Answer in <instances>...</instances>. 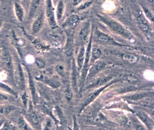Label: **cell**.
<instances>
[{
    "label": "cell",
    "mask_w": 154,
    "mask_h": 130,
    "mask_svg": "<svg viewBox=\"0 0 154 130\" xmlns=\"http://www.w3.org/2000/svg\"><path fill=\"white\" fill-rule=\"evenodd\" d=\"M96 16L102 23L116 35L129 42H134L135 40L132 33L116 20L101 13H96Z\"/></svg>",
    "instance_id": "obj_1"
},
{
    "label": "cell",
    "mask_w": 154,
    "mask_h": 130,
    "mask_svg": "<svg viewBox=\"0 0 154 130\" xmlns=\"http://www.w3.org/2000/svg\"><path fill=\"white\" fill-rule=\"evenodd\" d=\"M92 40H93V42H94L102 45L119 46V47H128V46L127 45L117 42L110 35L100 30L97 27H96L95 28H93Z\"/></svg>",
    "instance_id": "obj_2"
},
{
    "label": "cell",
    "mask_w": 154,
    "mask_h": 130,
    "mask_svg": "<svg viewBox=\"0 0 154 130\" xmlns=\"http://www.w3.org/2000/svg\"><path fill=\"white\" fill-rule=\"evenodd\" d=\"M120 79H116L114 80H111V81H110L109 82H108L107 84H106L104 85L100 86L99 87H97V89H96L95 90H94L93 92L89 93L83 100V101L81 103V104L79 105L78 107V113H81L83 111V110L88 106L91 103H92L93 101H94V100L100 95V94L105 90L108 87L111 85L112 84H113L115 82H117L119 81H120Z\"/></svg>",
    "instance_id": "obj_3"
},
{
    "label": "cell",
    "mask_w": 154,
    "mask_h": 130,
    "mask_svg": "<svg viewBox=\"0 0 154 130\" xmlns=\"http://www.w3.org/2000/svg\"><path fill=\"white\" fill-rule=\"evenodd\" d=\"M93 28V25L90 19L83 21L79 25L76 38L77 42L80 46L85 45L88 42Z\"/></svg>",
    "instance_id": "obj_4"
},
{
    "label": "cell",
    "mask_w": 154,
    "mask_h": 130,
    "mask_svg": "<svg viewBox=\"0 0 154 130\" xmlns=\"http://www.w3.org/2000/svg\"><path fill=\"white\" fill-rule=\"evenodd\" d=\"M24 117L32 129H42V121L40 117L34 109L32 104L31 102L29 103V106L26 109L25 116Z\"/></svg>",
    "instance_id": "obj_5"
},
{
    "label": "cell",
    "mask_w": 154,
    "mask_h": 130,
    "mask_svg": "<svg viewBox=\"0 0 154 130\" xmlns=\"http://www.w3.org/2000/svg\"><path fill=\"white\" fill-rule=\"evenodd\" d=\"M0 62L5 67L8 73L13 77L14 74V66L11 55L9 50L5 48L2 47L0 51Z\"/></svg>",
    "instance_id": "obj_6"
},
{
    "label": "cell",
    "mask_w": 154,
    "mask_h": 130,
    "mask_svg": "<svg viewBox=\"0 0 154 130\" xmlns=\"http://www.w3.org/2000/svg\"><path fill=\"white\" fill-rule=\"evenodd\" d=\"M136 23L138 28L144 35V36L147 39H150L153 32L151 23L146 19L143 13H140V14L138 16L136 19Z\"/></svg>",
    "instance_id": "obj_7"
},
{
    "label": "cell",
    "mask_w": 154,
    "mask_h": 130,
    "mask_svg": "<svg viewBox=\"0 0 154 130\" xmlns=\"http://www.w3.org/2000/svg\"><path fill=\"white\" fill-rule=\"evenodd\" d=\"M45 16L51 28L55 29L58 26L55 17V9L53 5L52 0H46Z\"/></svg>",
    "instance_id": "obj_8"
},
{
    "label": "cell",
    "mask_w": 154,
    "mask_h": 130,
    "mask_svg": "<svg viewBox=\"0 0 154 130\" xmlns=\"http://www.w3.org/2000/svg\"><path fill=\"white\" fill-rule=\"evenodd\" d=\"M109 66H110V64L103 60H100L99 59L90 65L85 81L94 77L97 74L100 73L105 69L108 67Z\"/></svg>",
    "instance_id": "obj_9"
},
{
    "label": "cell",
    "mask_w": 154,
    "mask_h": 130,
    "mask_svg": "<svg viewBox=\"0 0 154 130\" xmlns=\"http://www.w3.org/2000/svg\"><path fill=\"white\" fill-rule=\"evenodd\" d=\"M80 19V17L78 14H72L63 22L61 26L64 29L72 30L79 24Z\"/></svg>",
    "instance_id": "obj_10"
},
{
    "label": "cell",
    "mask_w": 154,
    "mask_h": 130,
    "mask_svg": "<svg viewBox=\"0 0 154 130\" xmlns=\"http://www.w3.org/2000/svg\"><path fill=\"white\" fill-rule=\"evenodd\" d=\"M14 79L16 82L18 84L19 87L21 89L25 88V79L24 72L22 69V66L20 64V62H17V67L16 70H14Z\"/></svg>",
    "instance_id": "obj_11"
},
{
    "label": "cell",
    "mask_w": 154,
    "mask_h": 130,
    "mask_svg": "<svg viewBox=\"0 0 154 130\" xmlns=\"http://www.w3.org/2000/svg\"><path fill=\"white\" fill-rule=\"evenodd\" d=\"M45 20V13L42 12L38 15L37 16L31 25V32L32 34H37L42 29L44 25Z\"/></svg>",
    "instance_id": "obj_12"
},
{
    "label": "cell",
    "mask_w": 154,
    "mask_h": 130,
    "mask_svg": "<svg viewBox=\"0 0 154 130\" xmlns=\"http://www.w3.org/2000/svg\"><path fill=\"white\" fill-rule=\"evenodd\" d=\"M135 116L138 117L139 120L145 125L147 129H152L153 126V121L150 119V117L144 111H137L135 112Z\"/></svg>",
    "instance_id": "obj_13"
},
{
    "label": "cell",
    "mask_w": 154,
    "mask_h": 130,
    "mask_svg": "<svg viewBox=\"0 0 154 130\" xmlns=\"http://www.w3.org/2000/svg\"><path fill=\"white\" fill-rule=\"evenodd\" d=\"M25 68L26 69L27 72V75H28V85L29 88L31 93V96L32 98V101L34 104H36V87H35V84L34 82V80L33 78V76L31 73V71L29 69L27 66H25Z\"/></svg>",
    "instance_id": "obj_14"
},
{
    "label": "cell",
    "mask_w": 154,
    "mask_h": 130,
    "mask_svg": "<svg viewBox=\"0 0 154 130\" xmlns=\"http://www.w3.org/2000/svg\"><path fill=\"white\" fill-rule=\"evenodd\" d=\"M79 71L77 67L75 60L74 58H72V70H71V82H72V86L75 91L77 90V85H78V78L79 77Z\"/></svg>",
    "instance_id": "obj_15"
},
{
    "label": "cell",
    "mask_w": 154,
    "mask_h": 130,
    "mask_svg": "<svg viewBox=\"0 0 154 130\" xmlns=\"http://www.w3.org/2000/svg\"><path fill=\"white\" fill-rule=\"evenodd\" d=\"M112 78H113V76H112V75H106V76L97 78L96 80H95L94 81L91 82L90 84L88 85L85 87V90L93 88H96V87H99L100 86L104 85L106 84H107L108 82H109L111 80H112Z\"/></svg>",
    "instance_id": "obj_16"
},
{
    "label": "cell",
    "mask_w": 154,
    "mask_h": 130,
    "mask_svg": "<svg viewBox=\"0 0 154 130\" xmlns=\"http://www.w3.org/2000/svg\"><path fill=\"white\" fill-rule=\"evenodd\" d=\"M74 36L72 34H68L64 46V52L67 57H71L73 54Z\"/></svg>",
    "instance_id": "obj_17"
},
{
    "label": "cell",
    "mask_w": 154,
    "mask_h": 130,
    "mask_svg": "<svg viewBox=\"0 0 154 130\" xmlns=\"http://www.w3.org/2000/svg\"><path fill=\"white\" fill-rule=\"evenodd\" d=\"M37 80L42 81L43 82L45 83L48 86L53 88H58L61 85L60 81L56 78L44 76L43 75H41L38 78H35Z\"/></svg>",
    "instance_id": "obj_18"
},
{
    "label": "cell",
    "mask_w": 154,
    "mask_h": 130,
    "mask_svg": "<svg viewBox=\"0 0 154 130\" xmlns=\"http://www.w3.org/2000/svg\"><path fill=\"white\" fill-rule=\"evenodd\" d=\"M42 0H31L29 8L28 19L32 20L37 14Z\"/></svg>",
    "instance_id": "obj_19"
},
{
    "label": "cell",
    "mask_w": 154,
    "mask_h": 130,
    "mask_svg": "<svg viewBox=\"0 0 154 130\" xmlns=\"http://www.w3.org/2000/svg\"><path fill=\"white\" fill-rule=\"evenodd\" d=\"M85 45H84L80 46L78 50L76 59L75 58L77 67L79 72H81V70L84 64V58H85Z\"/></svg>",
    "instance_id": "obj_20"
},
{
    "label": "cell",
    "mask_w": 154,
    "mask_h": 130,
    "mask_svg": "<svg viewBox=\"0 0 154 130\" xmlns=\"http://www.w3.org/2000/svg\"><path fill=\"white\" fill-rule=\"evenodd\" d=\"M14 12L17 19L19 22H23L25 17V11L22 5L18 2L14 3Z\"/></svg>",
    "instance_id": "obj_21"
},
{
    "label": "cell",
    "mask_w": 154,
    "mask_h": 130,
    "mask_svg": "<svg viewBox=\"0 0 154 130\" xmlns=\"http://www.w3.org/2000/svg\"><path fill=\"white\" fill-rule=\"evenodd\" d=\"M65 9V4L63 0H60L57 5V8L55 10V17L57 23L61 21V19L63 17Z\"/></svg>",
    "instance_id": "obj_22"
},
{
    "label": "cell",
    "mask_w": 154,
    "mask_h": 130,
    "mask_svg": "<svg viewBox=\"0 0 154 130\" xmlns=\"http://www.w3.org/2000/svg\"><path fill=\"white\" fill-rule=\"evenodd\" d=\"M102 54V52L101 49L96 46H94L92 45L91 49V55H90V64H92L96 61L100 59Z\"/></svg>",
    "instance_id": "obj_23"
},
{
    "label": "cell",
    "mask_w": 154,
    "mask_h": 130,
    "mask_svg": "<svg viewBox=\"0 0 154 130\" xmlns=\"http://www.w3.org/2000/svg\"><path fill=\"white\" fill-rule=\"evenodd\" d=\"M32 42V43L34 45L35 48L39 51H46L49 49V46L47 44H46L45 43L43 42L42 41H41L40 39H36V38H33L32 39H29Z\"/></svg>",
    "instance_id": "obj_24"
},
{
    "label": "cell",
    "mask_w": 154,
    "mask_h": 130,
    "mask_svg": "<svg viewBox=\"0 0 154 130\" xmlns=\"http://www.w3.org/2000/svg\"><path fill=\"white\" fill-rule=\"evenodd\" d=\"M121 57L124 61L129 64H134L138 60V58L136 55L131 53H127V52L122 54L121 55Z\"/></svg>",
    "instance_id": "obj_25"
},
{
    "label": "cell",
    "mask_w": 154,
    "mask_h": 130,
    "mask_svg": "<svg viewBox=\"0 0 154 130\" xmlns=\"http://www.w3.org/2000/svg\"><path fill=\"white\" fill-rule=\"evenodd\" d=\"M152 93H153V91H152L150 93L149 92L136 93L133 94L132 95H130L129 96H126V98L128 100H131V101H137L141 100L142 99L150 96V94H152Z\"/></svg>",
    "instance_id": "obj_26"
},
{
    "label": "cell",
    "mask_w": 154,
    "mask_h": 130,
    "mask_svg": "<svg viewBox=\"0 0 154 130\" xmlns=\"http://www.w3.org/2000/svg\"><path fill=\"white\" fill-rule=\"evenodd\" d=\"M17 128H19L20 129H32L31 128V126L29 125V124L28 123V122L25 119V117H23L22 116H21L18 119L17 123Z\"/></svg>",
    "instance_id": "obj_27"
},
{
    "label": "cell",
    "mask_w": 154,
    "mask_h": 130,
    "mask_svg": "<svg viewBox=\"0 0 154 130\" xmlns=\"http://www.w3.org/2000/svg\"><path fill=\"white\" fill-rule=\"evenodd\" d=\"M42 109V110L46 113L47 114L48 116H49L53 120L57 123V119L55 118L54 114H53V112H52V108L51 107V106L50 105V104L49 103H46V102H44L43 104H42L41 105Z\"/></svg>",
    "instance_id": "obj_28"
},
{
    "label": "cell",
    "mask_w": 154,
    "mask_h": 130,
    "mask_svg": "<svg viewBox=\"0 0 154 130\" xmlns=\"http://www.w3.org/2000/svg\"><path fill=\"white\" fill-rule=\"evenodd\" d=\"M142 11H143V14H144V16L146 17V19L151 23H153V13L150 10V9H149L147 7L143 6V5H141Z\"/></svg>",
    "instance_id": "obj_29"
},
{
    "label": "cell",
    "mask_w": 154,
    "mask_h": 130,
    "mask_svg": "<svg viewBox=\"0 0 154 130\" xmlns=\"http://www.w3.org/2000/svg\"><path fill=\"white\" fill-rule=\"evenodd\" d=\"M16 109V107L12 105H5L0 108V113L7 116L13 111H14Z\"/></svg>",
    "instance_id": "obj_30"
},
{
    "label": "cell",
    "mask_w": 154,
    "mask_h": 130,
    "mask_svg": "<svg viewBox=\"0 0 154 130\" xmlns=\"http://www.w3.org/2000/svg\"><path fill=\"white\" fill-rule=\"evenodd\" d=\"M55 72L61 78H64L65 76V67L63 64L58 63L54 67Z\"/></svg>",
    "instance_id": "obj_31"
},
{
    "label": "cell",
    "mask_w": 154,
    "mask_h": 130,
    "mask_svg": "<svg viewBox=\"0 0 154 130\" xmlns=\"http://www.w3.org/2000/svg\"><path fill=\"white\" fill-rule=\"evenodd\" d=\"M93 4V1H90V0H86L82 2H81L76 8V9L78 11H82V10H85L87 9L88 7H90L91 4Z\"/></svg>",
    "instance_id": "obj_32"
},
{
    "label": "cell",
    "mask_w": 154,
    "mask_h": 130,
    "mask_svg": "<svg viewBox=\"0 0 154 130\" xmlns=\"http://www.w3.org/2000/svg\"><path fill=\"white\" fill-rule=\"evenodd\" d=\"M0 88H1L3 91H6V92H7L8 93H9L10 94L14 95V96L17 95V94L15 93V91L11 87H10L8 85L3 83L1 81H0Z\"/></svg>",
    "instance_id": "obj_33"
},
{
    "label": "cell",
    "mask_w": 154,
    "mask_h": 130,
    "mask_svg": "<svg viewBox=\"0 0 154 130\" xmlns=\"http://www.w3.org/2000/svg\"><path fill=\"white\" fill-rule=\"evenodd\" d=\"M21 100H22V103L23 104V106L24 108L26 110L28 107V102H29V98L28 95L27 94V93L24 91L22 94H21Z\"/></svg>",
    "instance_id": "obj_34"
},
{
    "label": "cell",
    "mask_w": 154,
    "mask_h": 130,
    "mask_svg": "<svg viewBox=\"0 0 154 130\" xmlns=\"http://www.w3.org/2000/svg\"><path fill=\"white\" fill-rule=\"evenodd\" d=\"M64 97L67 102H70L73 97V92L69 87H67L64 91Z\"/></svg>",
    "instance_id": "obj_35"
},
{
    "label": "cell",
    "mask_w": 154,
    "mask_h": 130,
    "mask_svg": "<svg viewBox=\"0 0 154 130\" xmlns=\"http://www.w3.org/2000/svg\"><path fill=\"white\" fill-rule=\"evenodd\" d=\"M35 63L39 69H43L46 65L45 60L40 57H37L35 59Z\"/></svg>",
    "instance_id": "obj_36"
},
{
    "label": "cell",
    "mask_w": 154,
    "mask_h": 130,
    "mask_svg": "<svg viewBox=\"0 0 154 130\" xmlns=\"http://www.w3.org/2000/svg\"><path fill=\"white\" fill-rule=\"evenodd\" d=\"M17 128L15 127L11 122H5L2 125V126L1 127L0 129H14Z\"/></svg>",
    "instance_id": "obj_37"
},
{
    "label": "cell",
    "mask_w": 154,
    "mask_h": 130,
    "mask_svg": "<svg viewBox=\"0 0 154 130\" xmlns=\"http://www.w3.org/2000/svg\"><path fill=\"white\" fill-rule=\"evenodd\" d=\"M8 99V96L7 94H5L4 93L0 92V101H7Z\"/></svg>",
    "instance_id": "obj_38"
},
{
    "label": "cell",
    "mask_w": 154,
    "mask_h": 130,
    "mask_svg": "<svg viewBox=\"0 0 154 130\" xmlns=\"http://www.w3.org/2000/svg\"><path fill=\"white\" fill-rule=\"evenodd\" d=\"M45 126L43 128V129H51L52 128V121L51 120H48L46 122V124L45 125Z\"/></svg>",
    "instance_id": "obj_39"
},
{
    "label": "cell",
    "mask_w": 154,
    "mask_h": 130,
    "mask_svg": "<svg viewBox=\"0 0 154 130\" xmlns=\"http://www.w3.org/2000/svg\"><path fill=\"white\" fill-rule=\"evenodd\" d=\"M84 1H85V0H72L73 6L75 7H77Z\"/></svg>",
    "instance_id": "obj_40"
},
{
    "label": "cell",
    "mask_w": 154,
    "mask_h": 130,
    "mask_svg": "<svg viewBox=\"0 0 154 130\" xmlns=\"http://www.w3.org/2000/svg\"><path fill=\"white\" fill-rule=\"evenodd\" d=\"M3 22H4L3 20L2 19H0V29H1V28H2V25H3Z\"/></svg>",
    "instance_id": "obj_41"
},
{
    "label": "cell",
    "mask_w": 154,
    "mask_h": 130,
    "mask_svg": "<svg viewBox=\"0 0 154 130\" xmlns=\"http://www.w3.org/2000/svg\"><path fill=\"white\" fill-rule=\"evenodd\" d=\"M2 123L1 122V123H0V128H1V126H2Z\"/></svg>",
    "instance_id": "obj_42"
},
{
    "label": "cell",
    "mask_w": 154,
    "mask_h": 130,
    "mask_svg": "<svg viewBox=\"0 0 154 130\" xmlns=\"http://www.w3.org/2000/svg\"><path fill=\"white\" fill-rule=\"evenodd\" d=\"M0 5H1V2H0Z\"/></svg>",
    "instance_id": "obj_43"
}]
</instances>
